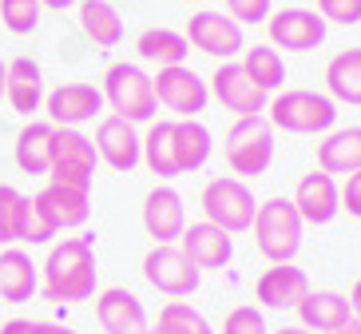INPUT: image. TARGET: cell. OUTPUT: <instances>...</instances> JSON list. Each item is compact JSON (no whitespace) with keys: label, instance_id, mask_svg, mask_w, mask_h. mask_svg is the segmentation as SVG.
I'll return each instance as SVG.
<instances>
[{"label":"cell","instance_id":"cell-1","mask_svg":"<svg viewBox=\"0 0 361 334\" xmlns=\"http://www.w3.org/2000/svg\"><path fill=\"white\" fill-rule=\"evenodd\" d=\"M40 291L48 302H87L96 294V243L60 239L40 267Z\"/></svg>","mask_w":361,"mask_h":334},{"label":"cell","instance_id":"cell-2","mask_svg":"<svg viewBox=\"0 0 361 334\" xmlns=\"http://www.w3.org/2000/svg\"><path fill=\"white\" fill-rule=\"evenodd\" d=\"M274 131H290V136H318V131H334L338 119V104L326 92H310V88H286L274 92V100L262 112Z\"/></svg>","mask_w":361,"mask_h":334},{"label":"cell","instance_id":"cell-3","mask_svg":"<svg viewBox=\"0 0 361 334\" xmlns=\"http://www.w3.org/2000/svg\"><path fill=\"white\" fill-rule=\"evenodd\" d=\"M104 104L111 108V116H123L128 124H151L155 112H159V100H155V84L151 76L139 64L119 60L104 72Z\"/></svg>","mask_w":361,"mask_h":334},{"label":"cell","instance_id":"cell-4","mask_svg":"<svg viewBox=\"0 0 361 334\" xmlns=\"http://www.w3.org/2000/svg\"><path fill=\"white\" fill-rule=\"evenodd\" d=\"M302 215L290 199H266L255 211V247L266 263H290L302 247Z\"/></svg>","mask_w":361,"mask_h":334},{"label":"cell","instance_id":"cell-5","mask_svg":"<svg viewBox=\"0 0 361 334\" xmlns=\"http://www.w3.org/2000/svg\"><path fill=\"white\" fill-rule=\"evenodd\" d=\"M226 167L243 179H258L274 163V128L266 116H238L226 131Z\"/></svg>","mask_w":361,"mask_h":334},{"label":"cell","instance_id":"cell-6","mask_svg":"<svg viewBox=\"0 0 361 334\" xmlns=\"http://www.w3.org/2000/svg\"><path fill=\"white\" fill-rule=\"evenodd\" d=\"M202 219L214 227H223L226 235H238V231H250V223H255V191L238 179V175H219V179H211V184L202 187Z\"/></svg>","mask_w":361,"mask_h":334},{"label":"cell","instance_id":"cell-7","mask_svg":"<svg viewBox=\"0 0 361 334\" xmlns=\"http://www.w3.org/2000/svg\"><path fill=\"white\" fill-rule=\"evenodd\" d=\"M96 143L87 140L80 128H56L52 140V163H48V184H64L92 191V175H96Z\"/></svg>","mask_w":361,"mask_h":334},{"label":"cell","instance_id":"cell-8","mask_svg":"<svg viewBox=\"0 0 361 334\" xmlns=\"http://www.w3.org/2000/svg\"><path fill=\"white\" fill-rule=\"evenodd\" d=\"M143 279L159 294H167V299H191L199 291L202 270L187 259V251L179 243H155L143 255Z\"/></svg>","mask_w":361,"mask_h":334},{"label":"cell","instance_id":"cell-9","mask_svg":"<svg viewBox=\"0 0 361 334\" xmlns=\"http://www.w3.org/2000/svg\"><path fill=\"white\" fill-rule=\"evenodd\" d=\"M155 84V100L159 108L175 112V119H199V112H207L211 104V88L199 72H191L187 64H175V68H159L151 76Z\"/></svg>","mask_w":361,"mask_h":334},{"label":"cell","instance_id":"cell-10","mask_svg":"<svg viewBox=\"0 0 361 334\" xmlns=\"http://www.w3.org/2000/svg\"><path fill=\"white\" fill-rule=\"evenodd\" d=\"M183 36H187L191 48H199L202 56H211V60H219V64H226V60H234V56H243V48H246L243 24L231 20L226 12H211V8L187 16Z\"/></svg>","mask_w":361,"mask_h":334},{"label":"cell","instance_id":"cell-11","mask_svg":"<svg viewBox=\"0 0 361 334\" xmlns=\"http://www.w3.org/2000/svg\"><path fill=\"white\" fill-rule=\"evenodd\" d=\"M266 32H270V48L314 52L326 40V20L318 16V8H278L266 16Z\"/></svg>","mask_w":361,"mask_h":334},{"label":"cell","instance_id":"cell-12","mask_svg":"<svg viewBox=\"0 0 361 334\" xmlns=\"http://www.w3.org/2000/svg\"><path fill=\"white\" fill-rule=\"evenodd\" d=\"M207 88H211V96L219 100L226 112H234V116H262L266 104H270V96L243 72L238 60H226V64L214 68V76L207 80Z\"/></svg>","mask_w":361,"mask_h":334},{"label":"cell","instance_id":"cell-13","mask_svg":"<svg viewBox=\"0 0 361 334\" xmlns=\"http://www.w3.org/2000/svg\"><path fill=\"white\" fill-rule=\"evenodd\" d=\"M44 112H48V124H56V128H80L104 112V92L84 80H68L44 96Z\"/></svg>","mask_w":361,"mask_h":334},{"label":"cell","instance_id":"cell-14","mask_svg":"<svg viewBox=\"0 0 361 334\" xmlns=\"http://www.w3.org/2000/svg\"><path fill=\"white\" fill-rule=\"evenodd\" d=\"M96 155L111 172H135L143 163V136L123 116H104L96 128Z\"/></svg>","mask_w":361,"mask_h":334},{"label":"cell","instance_id":"cell-15","mask_svg":"<svg viewBox=\"0 0 361 334\" xmlns=\"http://www.w3.org/2000/svg\"><path fill=\"white\" fill-rule=\"evenodd\" d=\"M290 203L298 207V215H302V223H329V219L341 211V187L334 175H326L322 167H314L310 175H302L294 187V199Z\"/></svg>","mask_w":361,"mask_h":334},{"label":"cell","instance_id":"cell-16","mask_svg":"<svg viewBox=\"0 0 361 334\" xmlns=\"http://www.w3.org/2000/svg\"><path fill=\"white\" fill-rule=\"evenodd\" d=\"M183 227H187V211H183V195L171 184H155L143 199V231L155 243H179Z\"/></svg>","mask_w":361,"mask_h":334},{"label":"cell","instance_id":"cell-17","mask_svg":"<svg viewBox=\"0 0 361 334\" xmlns=\"http://www.w3.org/2000/svg\"><path fill=\"white\" fill-rule=\"evenodd\" d=\"M96 323L104 334H143L147 330V311L128 287H107L96 299Z\"/></svg>","mask_w":361,"mask_h":334},{"label":"cell","instance_id":"cell-18","mask_svg":"<svg viewBox=\"0 0 361 334\" xmlns=\"http://www.w3.org/2000/svg\"><path fill=\"white\" fill-rule=\"evenodd\" d=\"M179 247L187 251V259H191L199 270H223L226 263H231V255H234V239L226 235L223 227H214V223L202 219V223L183 227Z\"/></svg>","mask_w":361,"mask_h":334},{"label":"cell","instance_id":"cell-19","mask_svg":"<svg viewBox=\"0 0 361 334\" xmlns=\"http://www.w3.org/2000/svg\"><path fill=\"white\" fill-rule=\"evenodd\" d=\"M310 291V279L306 270H298L294 263H270V270H262L255 282V294L266 311H294L298 302L306 299Z\"/></svg>","mask_w":361,"mask_h":334},{"label":"cell","instance_id":"cell-20","mask_svg":"<svg viewBox=\"0 0 361 334\" xmlns=\"http://www.w3.org/2000/svg\"><path fill=\"white\" fill-rule=\"evenodd\" d=\"M36 207L52 219L56 231H75L84 227L92 215V191H80V187H64V184H48L40 195H32Z\"/></svg>","mask_w":361,"mask_h":334},{"label":"cell","instance_id":"cell-21","mask_svg":"<svg viewBox=\"0 0 361 334\" xmlns=\"http://www.w3.org/2000/svg\"><path fill=\"white\" fill-rule=\"evenodd\" d=\"M4 100L12 104L16 116L32 119V112H40V104H44V72H40V64H36L32 56H16V60H8Z\"/></svg>","mask_w":361,"mask_h":334},{"label":"cell","instance_id":"cell-22","mask_svg":"<svg viewBox=\"0 0 361 334\" xmlns=\"http://www.w3.org/2000/svg\"><path fill=\"white\" fill-rule=\"evenodd\" d=\"M52 140H56V124H48V119H28V124L16 131V143H12L16 167H20L24 175H48Z\"/></svg>","mask_w":361,"mask_h":334},{"label":"cell","instance_id":"cell-23","mask_svg":"<svg viewBox=\"0 0 361 334\" xmlns=\"http://www.w3.org/2000/svg\"><path fill=\"white\" fill-rule=\"evenodd\" d=\"M40 291V267L32 263V255L20 247L0 251V299L4 302H28Z\"/></svg>","mask_w":361,"mask_h":334},{"label":"cell","instance_id":"cell-24","mask_svg":"<svg viewBox=\"0 0 361 334\" xmlns=\"http://www.w3.org/2000/svg\"><path fill=\"white\" fill-rule=\"evenodd\" d=\"M318 167L326 175H353L361 172V124L326 131L318 143Z\"/></svg>","mask_w":361,"mask_h":334},{"label":"cell","instance_id":"cell-25","mask_svg":"<svg viewBox=\"0 0 361 334\" xmlns=\"http://www.w3.org/2000/svg\"><path fill=\"white\" fill-rule=\"evenodd\" d=\"M294 311H298V323L306 326V330H314V334H329L334 326H341L345 318H353L350 299H345V294H338V291H314V287L306 291V299L298 302Z\"/></svg>","mask_w":361,"mask_h":334},{"label":"cell","instance_id":"cell-26","mask_svg":"<svg viewBox=\"0 0 361 334\" xmlns=\"http://www.w3.org/2000/svg\"><path fill=\"white\" fill-rule=\"evenodd\" d=\"M143 163L159 184H171L175 175H183L179 151H175V119H151L147 136H143Z\"/></svg>","mask_w":361,"mask_h":334},{"label":"cell","instance_id":"cell-27","mask_svg":"<svg viewBox=\"0 0 361 334\" xmlns=\"http://www.w3.org/2000/svg\"><path fill=\"white\" fill-rule=\"evenodd\" d=\"M326 96L334 104L361 108V48H345L326 64Z\"/></svg>","mask_w":361,"mask_h":334},{"label":"cell","instance_id":"cell-28","mask_svg":"<svg viewBox=\"0 0 361 334\" xmlns=\"http://www.w3.org/2000/svg\"><path fill=\"white\" fill-rule=\"evenodd\" d=\"M135 52L143 56V60H151V64H159V68H175V64L187 60L191 44H187L183 32H175V28H143V32L135 36Z\"/></svg>","mask_w":361,"mask_h":334},{"label":"cell","instance_id":"cell-29","mask_svg":"<svg viewBox=\"0 0 361 334\" xmlns=\"http://www.w3.org/2000/svg\"><path fill=\"white\" fill-rule=\"evenodd\" d=\"M175 151H179V172H199L202 163L211 160L214 136L207 124L199 119H175Z\"/></svg>","mask_w":361,"mask_h":334},{"label":"cell","instance_id":"cell-30","mask_svg":"<svg viewBox=\"0 0 361 334\" xmlns=\"http://www.w3.org/2000/svg\"><path fill=\"white\" fill-rule=\"evenodd\" d=\"M80 28L96 48H116L123 40V20L107 0H80Z\"/></svg>","mask_w":361,"mask_h":334},{"label":"cell","instance_id":"cell-31","mask_svg":"<svg viewBox=\"0 0 361 334\" xmlns=\"http://www.w3.org/2000/svg\"><path fill=\"white\" fill-rule=\"evenodd\" d=\"M243 72L255 80L258 88H262L266 96H274V92H282V84H286V60L278 56V48H270V44H255V48H243Z\"/></svg>","mask_w":361,"mask_h":334},{"label":"cell","instance_id":"cell-32","mask_svg":"<svg viewBox=\"0 0 361 334\" xmlns=\"http://www.w3.org/2000/svg\"><path fill=\"white\" fill-rule=\"evenodd\" d=\"M155 326H159L163 334H219L191 302H167L159 311V318H155Z\"/></svg>","mask_w":361,"mask_h":334},{"label":"cell","instance_id":"cell-33","mask_svg":"<svg viewBox=\"0 0 361 334\" xmlns=\"http://www.w3.org/2000/svg\"><path fill=\"white\" fill-rule=\"evenodd\" d=\"M24 211H28V195L0 184V243H20Z\"/></svg>","mask_w":361,"mask_h":334},{"label":"cell","instance_id":"cell-34","mask_svg":"<svg viewBox=\"0 0 361 334\" xmlns=\"http://www.w3.org/2000/svg\"><path fill=\"white\" fill-rule=\"evenodd\" d=\"M44 16V4L40 0H0V24L16 36H28L36 32V24Z\"/></svg>","mask_w":361,"mask_h":334},{"label":"cell","instance_id":"cell-35","mask_svg":"<svg viewBox=\"0 0 361 334\" xmlns=\"http://www.w3.org/2000/svg\"><path fill=\"white\" fill-rule=\"evenodd\" d=\"M56 235H60V231L52 227V219L36 207V199H28V211H24V223H20V243L40 247V243H52Z\"/></svg>","mask_w":361,"mask_h":334},{"label":"cell","instance_id":"cell-36","mask_svg":"<svg viewBox=\"0 0 361 334\" xmlns=\"http://www.w3.org/2000/svg\"><path fill=\"white\" fill-rule=\"evenodd\" d=\"M219 334H270V326H266L258 306H234L223 318V330Z\"/></svg>","mask_w":361,"mask_h":334},{"label":"cell","instance_id":"cell-37","mask_svg":"<svg viewBox=\"0 0 361 334\" xmlns=\"http://www.w3.org/2000/svg\"><path fill=\"white\" fill-rule=\"evenodd\" d=\"M318 16L326 24H361V0H318Z\"/></svg>","mask_w":361,"mask_h":334},{"label":"cell","instance_id":"cell-38","mask_svg":"<svg viewBox=\"0 0 361 334\" xmlns=\"http://www.w3.org/2000/svg\"><path fill=\"white\" fill-rule=\"evenodd\" d=\"M226 16L238 24H262L270 16V0H223Z\"/></svg>","mask_w":361,"mask_h":334},{"label":"cell","instance_id":"cell-39","mask_svg":"<svg viewBox=\"0 0 361 334\" xmlns=\"http://www.w3.org/2000/svg\"><path fill=\"white\" fill-rule=\"evenodd\" d=\"M341 211L353 219H361V172H353L341 187Z\"/></svg>","mask_w":361,"mask_h":334},{"label":"cell","instance_id":"cell-40","mask_svg":"<svg viewBox=\"0 0 361 334\" xmlns=\"http://www.w3.org/2000/svg\"><path fill=\"white\" fill-rule=\"evenodd\" d=\"M44 318H8L0 326V334H44Z\"/></svg>","mask_w":361,"mask_h":334},{"label":"cell","instance_id":"cell-41","mask_svg":"<svg viewBox=\"0 0 361 334\" xmlns=\"http://www.w3.org/2000/svg\"><path fill=\"white\" fill-rule=\"evenodd\" d=\"M345 299H350V311H353V318H361V279L353 282V291L345 294Z\"/></svg>","mask_w":361,"mask_h":334},{"label":"cell","instance_id":"cell-42","mask_svg":"<svg viewBox=\"0 0 361 334\" xmlns=\"http://www.w3.org/2000/svg\"><path fill=\"white\" fill-rule=\"evenodd\" d=\"M329 334H361V318H345L341 326H334Z\"/></svg>","mask_w":361,"mask_h":334},{"label":"cell","instance_id":"cell-43","mask_svg":"<svg viewBox=\"0 0 361 334\" xmlns=\"http://www.w3.org/2000/svg\"><path fill=\"white\" fill-rule=\"evenodd\" d=\"M44 8H52V12H64V8H72V4H80V0H40Z\"/></svg>","mask_w":361,"mask_h":334},{"label":"cell","instance_id":"cell-44","mask_svg":"<svg viewBox=\"0 0 361 334\" xmlns=\"http://www.w3.org/2000/svg\"><path fill=\"white\" fill-rule=\"evenodd\" d=\"M44 334H75L72 326H64V323H48L44 326Z\"/></svg>","mask_w":361,"mask_h":334},{"label":"cell","instance_id":"cell-45","mask_svg":"<svg viewBox=\"0 0 361 334\" xmlns=\"http://www.w3.org/2000/svg\"><path fill=\"white\" fill-rule=\"evenodd\" d=\"M270 334H314V330H306V326H278V330H270Z\"/></svg>","mask_w":361,"mask_h":334},{"label":"cell","instance_id":"cell-46","mask_svg":"<svg viewBox=\"0 0 361 334\" xmlns=\"http://www.w3.org/2000/svg\"><path fill=\"white\" fill-rule=\"evenodd\" d=\"M4 76H8V60H0V96H4Z\"/></svg>","mask_w":361,"mask_h":334},{"label":"cell","instance_id":"cell-47","mask_svg":"<svg viewBox=\"0 0 361 334\" xmlns=\"http://www.w3.org/2000/svg\"><path fill=\"white\" fill-rule=\"evenodd\" d=\"M143 334H163V330H159V326H155V323H151V326H147V330H143Z\"/></svg>","mask_w":361,"mask_h":334},{"label":"cell","instance_id":"cell-48","mask_svg":"<svg viewBox=\"0 0 361 334\" xmlns=\"http://www.w3.org/2000/svg\"><path fill=\"white\" fill-rule=\"evenodd\" d=\"M0 247H4V243H0Z\"/></svg>","mask_w":361,"mask_h":334}]
</instances>
